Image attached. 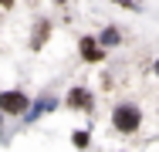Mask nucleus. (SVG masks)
<instances>
[{"mask_svg": "<svg viewBox=\"0 0 159 152\" xmlns=\"http://www.w3.org/2000/svg\"><path fill=\"white\" fill-rule=\"evenodd\" d=\"M112 122H115L119 132H135V128H139V108H135V105H119Z\"/></svg>", "mask_w": 159, "mask_h": 152, "instance_id": "nucleus-1", "label": "nucleus"}, {"mask_svg": "<svg viewBox=\"0 0 159 152\" xmlns=\"http://www.w3.org/2000/svg\"><path fill=\"white\" fill-rule=\"evenodd\" d=\"M0 108H3L7 115H20V112L27 108L24 91H3V95H0Z\"/></svg>", "mask_w": 159, "mask_h": 152, "instance_id": "nucleus-2", "label": "nucleus"}, {"mask_svg": "<svg viewBox=\"0 0 159 152\" xmlns=\"http://www.w3.org/2000/svg\"><path fill=\"white\" fill-rule=\"evenodd\" d=\"M81 54H85L88 61H102V51L95 47V41H92V37H85V41H81Z\"/></svg>", "mask_w": 159, "mask_h": 152, "instance_id": "nucleus-3", "label": "nucleus"}, {"mask_svg": "<svg viewBox=\"0 0 159 152\" xmlns=\"http://www.w3.org/2000/svg\"><path fill=\"white\" fill-rule=\"evenodd\" d=\"M68 101H71L75 108H78V105H81V108H88V105H92V98H88V91H81V88H75V91H71V95H68Z\"/></svg>", "mask_w": 159, "mask_h": 152, "instance_id": "nucleus-4", "label": "nucleus"}, {"mask_svg": "<svg viewBox=\"0 0 159 152\" xmlns=\"http://www.w3.org/2000/svg\"><path fill=\"white\" fill-rule=\"evenodd\" d=\"M71 142H75L78 149H85V145H88V132H75V139H71Z\"/></svg>", "mask_w": 159, "mask_h": 152, "instance_id": "nucleus-5", "label": "nucleus"}, {"mask_svg": "<svg viewBox=\"0 0 159 152\" xmlns=\"http://www.w3.org/2000/svg\"><path fill=\"white\" fill-rule=\"evenodd\" d=\"M102 41H108V44H115V41H119V30H115V27H108L105 34H102Z\"/></svg>", "mask_w": 159, "mask_h": 152, "instance_id": "nucleus-6", "label": "nucleus"}, {"mask_svg": "<svg viewBox=\"0 0 159 152\" xmlns=\"http://www.w3.org/2000/svg\"><path fill=\"white\" fill-rule=\"evenodd\" d=\"M0 3H14V0H0Z\"/></svg>", "mask_w": 159, "mask_h": 152, "instance_id": "nucleus-7", "label": "nucleus"}]
</instances>
